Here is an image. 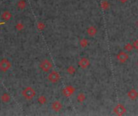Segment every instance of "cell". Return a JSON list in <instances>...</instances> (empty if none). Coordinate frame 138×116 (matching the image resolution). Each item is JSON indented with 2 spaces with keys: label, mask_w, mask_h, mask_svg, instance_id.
Instances as JSON below:
<instances>
[{
  "label": "cell",
  "mask_w": 138,
  "mask_h": 116,
  "mask_svg": "<svg viewBox=\"0 0 138 116\" xmlns=\"http://www.w3.org/2000/svg\"><path fill=\"white\" fill-rule=\"evenodd\" d=\"M22 95L27 100H32L36 96V90L33 87H26L22 91Z\"/></svg>",
  "instance_id": "cell-1"
},
{
  "label": "cell",
  "mask_w": 138,
  "mask_h": 116,
  "mask_svg": "<svg viewBox=\"0 0 138 116\" xmlns=\"http://www.w3.org/2000/svg\"><path fill=\"white\" fill-rule=\"evenodd\" d=\"M11 63L7 58H3L0 60V71L6 73L11 69Z\"/></svg>",
  "instance_id": "cell-2"
},
{
  "label": "cell",
  "mask_w": 138,
  "mask_h": 116,
  "mask_svg": "<svg viewBox=\"0 0 138 116\" xmlns=\"http://www.w3.org/2000/svg\"><path fill=\"white\" fill-rule=\"evenodd\" d=\"M40 68L44 72H49L52 69L53 64L48 59H44L40 63Z\"/></svg>",
  "instance_id": "cell-3"
},
{
  "label": "cell",
  "mask_w": 138,
  "mask_h": 116,
  "mask_svg": "<svg viewBox=\"0 0 138 116\" xmlns=\"http://www.w3.org/2000/svg\"><path fill=\"white\" fill-rule=\"evenodd\" d=\"M61 78L60 74L57 72V71H52L51 73H49V76H48V79L50 82L52 83H57L59 82V80Z\"/></svg>",
  "instance_id": "cell-4"
},
{
  "label": "cell",
  "mask_w": 138,
  "mask_h": 116,
  "mask_svg": "<svg viewBox=\"0 0 138 116\" xmlns=\"http://www.w3.org/2000/svg\"><path fill=\"white\" fill-rule=\"evenodd\" d=\"M126 108L123 104H117L113 109V111L117 115H123L126 113Z\"/></svg>",
  "instance_id": "cell-5"
},
{
  "label": "cell",
  "mask_w": 138,
  "mask_h": 116,
  "mask_svg": "<svg viewBox=\"0 0 138 116\" xmlns=\"http://www.w3.org/2000/svg\"><path fill=\"white\" fill-rule=\"evenodd\" d=\"M75 91V88L72 86H67L65 88L62 89V94L66 97V98H69L70 97Z\"/></svg>",
  "instance_id": "cell-6"
},
{
  "label": "cell",
  "mask_w": 138,
  "mask_h": 116,
  "mask_svg": "<svg viewBox=\"0 0 138 116\" xmlns=\"http://www.w3.org/2000/svg\"><path fill=\"white\" fill-rule=\"evenodd\" d=\"M91 62H90V60L86 57H82L81 59L78 61V65L82 68V69H86L90 66Z\"/></svg>",
  "instance_id": "cell-7"
},
{
  "label": "cell",
  "mask_w": 138,
  "mask_h": 116,
  "mask_svg": "<svg viewBox=\"0 0 138 116\" xmlns=\"http://www.w3.org/2000/svg\"><path fill=\"white\" fill-rule=\"evenodd\" d=\"M128 57H128V53H125V52H120L116 57L117 60L120 61V63H125L128 60Z\"/></svg>",
  "instance_id": "cell-8"
},
{
  "label": "cell",
  "mask_w": 138,
  "mask_h": 116,
  "mask_svg": "<svg viewBox=\"0 0 138 116\" xmlns=\"http://www.w3.org/2000/svg\"><path fill=\"white\" fill-rule=\"evenodd\" d=\"M127 95H128V98L130 100L134 101V100H136L138 98V92L135 89H132L128 92Z\"/></svg>",
  "instance_id": "cell-9"
},
{
  "label": "cell",
  "mask_w": 138,
  "mask_h": 116,
  "mask_svg": "<svg viewBox=\"0 0 138 116\" xmlns=\"http://www.w3.org/2000/svg\"><path fill=\"white\" fill-rule=\"evenodd\" d=\"M51 107H52L53 111H54L55 112H58L62 109V104L59 101H54L52 103V105H51Z\"/></svg>",
  "instance_id": "cell-10"
},
{
  "label": "cell",
  "mask_w": 138,
  "mask_h": 116,
  "mask_svg": "<svg viewBox=\"0 0 138 116\" xmlns=\"http://www.w3.org/2000/svg\"><path fill=\"white\" fill-rule=\"evenodd\" d=\"M97 28H96L95 26H90V27L87 28L86 29V33L89 35V36L93 37L97 34Z\"/></svg>",
  "instance_id": "cell-11"
},
{
  "label": "cell",
  "mask_w": 138,
  "mask_h": 116,
  "mask_svg": "<svg viewBox=\"0 0 138 116\" xmlns=\"http://www.w3.org/2000/svg\"><path fill=\"white\" fill-rule=\"evenodd\" d=\"M0 99H1V101L3 103H8L9 102L11 101V97L10 94H9V93H2V94L1 95V97H0Z\"/></svg>",
  "instance_id": "cell-12"
},
{
  "label": "cell",
  "mask_w": 138,
  "mask_h": 116,
  "mask_svg": "<svg viewBox=\"0 0 138 116\" xmlns=\"http://www.w3.org/2000/svg\"><path fill=\"white\" fill-rule=\"evenodd\" d=\"M11 18V14L10 11H4V12L2 14V19H3L4 21H8V20H10Z\"/></svg>",
  "instance_id": "cell-13"
},
{
  "label": "cell",
  "mask_w": 138,
  "mask_h": 116,
  "mask_svg": "<svg viewBox=\"0 0 138 116\" xmlns=\"http://www.w3.org/2000/svg\"><path fill=\"white\" fill-rule=\"evenodd\" d=\"M86 96L84 93H79L77 95V100H78V102L80 103H82L86 100Z\"/></svg>",
  "instance_id": "cell-14"
},
{
  "label": "cell",
  "mask_w": 138,
  "mask_h": 116,
  "mask_svg": "<svg viewBox=\"0 0 138 116\" xmlns=\"http://www.w3.org/2000/svg\"><path fill=\"white\" fill-rule=\"evenodd\" d=\"M26 6H27V3H26V2H25V0H20V1L17 2L18 8L20 10L24 9L25 7H26Z\"/></svg>",
  "instance_id": "cell-15"
},
{
  "label": "cell",
  "mask_w": 138,
  "mask_h": 116,
  "mask_svg": "<svg viewBox=\"0 0 138 116\" xmlns=\"http://www.w3.org/2000/svg\"><path fill=\"white\" fill-rule=\"evenodd\" d=\"M37 102L40 103V105H44L45 104V103L47 102V98L44 95H40L39 98H37Z\"/></svg>",
  "instance_id": "cell-16"
},
{
  "label": "cell",
  "mask_w": 138,
  "mask_h": 116,
  "mask_svg": "<svg viewBox=\"0 0 138 116\" xmlns=\"http://www.w3.org/2000/svg\"><path fill=\"white\" fill-rule=\"evenodd\" d=\"M101 7H102L103 10H104V11H107V10H108L109 7H110V4H109L108 1H106V0L103 1L101 2Z\"/></svg>",
  "instance_id": "cell-17"
},
{
  "label": "cell",
  "mask_w": 138,
  "mask_h": 116,
  "mask_svg": "<svg viewBox=\"0 0 138 116\" xmlns=\"http://www.w3.org/2000/svg\"><path fill=\"white\" fill-rule=\"evenodd\" d=\"M79 44L82 48H86L88 45V40L85 38H82L79 41Z\"/></svg>",
  "instance_id": "cell-18"
},
{
  "label": "cell",
  "mask_w": 138,
  "mask_h": 116,
  "mask_svg": "<svg viewBox=\"0 0 138 116\" xmlns=\"http://www.w3.org/2000/svg\"><path fill=\"white\" fill-rule=\"evenodd\" d=\"M66 71H67V73L69 74V75H73V74H74L75 71H76V69L73 65H69V66L67 67Z\"/></svg>",
  "instance_id": "cell-19"
},
{
  "label": "cell",
  "mask_w": 138,
  "mask_h": 116,
  "mask_svg": "<svg viewBox=\"0 0 138 116\" xmlns=\"http://www.w3.org/2000/svg\"><path fill=\"white\" fill-rule=\"evenodd\" d=\"M133 45L132 44H130V43H128V44H126L124 45V49L125 50V51H127V52H131V51H133Z\"/></svg>",
  "instance_id": "cell-20"
},
{
  "label": "cell",
  "mask_w": 138,
  "mask_h": 116,
  "mask_svg": "<svg viewBox=\"0 0 138 116\" xmlns=\"http://www.w3.org/2000/svg\"><path fill=\"white\" fill-rule=\"evenodd\" d=\"M36 26H37V29L40 31H43L44 29L45 28V24H44L43 22H38Z\"/></svg>",
  "instance_id": "cell-21"
},
{
  "label": "cell",
  "mask_w": 138,
  "mask_h": 116,
  "mask_svg": "<svg viewBox=\"0 0 138 116\" xmlns=\"http://www.w3.org/2000/svg\"><path fill=\"white\" fill-rule=\"evenodd\" d=\"M24 24H23V23H18V24L15 25V28L17 29L18 31H22L24 29Z\"/></svg>",
  "instance_id": "cell-22"
},
{
  "label": "cell",
  "mask_w": 138,
  "mask_h": 116,
  "mask_svg": "<svg viewBox=\"0 0 138 116\" xmlns=\"http://www.w3.org/2000/svg\"><path fill=\"white\" fill-rule=\"evenodd\" d=\"M133 48H135V49L138 50V40H135L133 43Z\"/></svg>",
  "instance_id": "cell-23"
},
{
  "label": "cell",
  "mask_w": 138,
  "mask_h": 116,
  "mask_svg": "<svg viewBox=\"0 0 138 116\" xmlns=\"http://www.w3.org/2000/svg\"><path fill=\"white\" fill-rule=\"evenodd\" d=\"M119 1H120L121 3H125V2H127L128 0H119Z\"/></svg>",
  "instance_id": "cell-24"
},
{
  "label": "cell",
  "mask_w": 138,
  "mask_h": 116,
  "mask_svg": "<svg viewBox=\"0 0 138 116\" xmlns=\"http://www.w3.org/2000/svg\"><path fill=\"white\" fill-rule=\"evenodd\" d=\"M137 67H138V61H137Z\"/></svg>",
  "instance_id": "cell-25"
},
{
  "label": "cell",
  "mask_w": 138,
  "mask_h": 116,
  "mask_svg": "<svg viewBox=\"0 0 138 116\" xmlns=\"http://www.w3.org/2000/svg\"><path fill=\"white\" fill-rule=\"evenodd\" d=\"M137 26H138V22H137Z\"/></svg>",
  "instance_id": "cell-26"
}]
</instances>
